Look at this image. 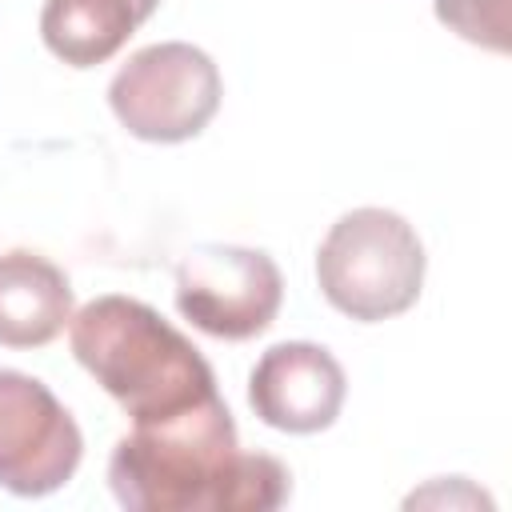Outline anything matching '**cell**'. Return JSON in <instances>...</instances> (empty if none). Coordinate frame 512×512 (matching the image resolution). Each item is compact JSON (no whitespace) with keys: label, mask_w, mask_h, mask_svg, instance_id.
<instances>
[{"label":"cell","mask_w":512,"mask_h":512,"mask_svg":"<svg viewBox=\"0 0 512 512\" xmlns=\"http://www.w3.org/2000/svg\"><path fill=\"white\" fill-rule=\"evenodd\" d=\"M108 484L132 512H268L288 500L292 476L276 456L240 452L216 392L168 420L132 424L112 448Z\"/></svg>","instance_id":"cell-1"},{"label":"cell","mask_w":512,"mask_h":512,"mask_svg":"<svg viewBox=\"0 0 512 512\" xmlns=\"http://www.w3.org/2000/svg\"><path fill=\"white\" fill-rule=\"evenodd\" d=\"M72 356L132 416L168 420L216 396V376L200 348L156 308L132 296H96L68 320Z\"/></svg>","instance_id":"cell-2"},{"label":"cell","mask_w":512,"mask_h":512,"mask_svg":"<svg viewBox=\"0 0 512 512\" xmlns=\"http://www.w3.org/2000/svg\"><path fill=\"white\" fill-rule=\"evenodd\" d=\"M424 264V244L400 212L352 208L320 240L316 280L336 312L376 324L416 304Z\"/></svg>","instance_id":"cell-3"},{"label":"cell","mask_w":512,"mask_h":512,"mask_svg":"<svg viewBox=\"0 0 512 512\" xmlns=\"http://www.w3.org/2000/svg\"><path fill=\"white\" fill-rule=\"evenodd\" d=\"M220 72L196 44L168 40L128 56L108 84L116 120L152 144H180L208 128L220 108Z\"/></svg>","instance_id":"cell-4"},{"label":"cell","mask_w":512,"mask_h":512,"mask_svg":"<svg viewBox=\"0 0 512 512\" xmlns=\"http://www.w3.org/2000/svg\"><path fill=\"white\" fill-rule=\"evenodd\" d=\"M284 300L280 268L260 248L200 244L176 264V308L220 340L260 336Z\"/></svg>","instance_id":"cell-5"},{"label":"cell","mask_w":512,"mask_h":512,"mask_svg":"<svg viewBox=\"0 0 512 512\" xmlns=\"http://www.w3.org/2000/svg\"><path fill=\"white\" fill-rule=\"evenodd\" d=\"M84 436L72 412L28 372L0 368V488L48 496L72 480Z\"/></svg>","instance_id":"cell-6"},{"label":"cell","mask_w":512,"mask_h":512,"mask_svg":"<svg viewBox=\"0 0 512 512\" xmlns=\"http://www.w3.org/2000/svg\"><path fill=\"white\" fill-rule=\"evenodd\" d=\"M344 368L340 360L308 340H288V344H272L252 376H248V404L252 412L280 432H320L328 428L340 408H344Z\"/></svg>","instance_id":"cell-7"},{"label":"cell","mask_w":512,"mask_h":512,"mask_svg":"<svg viewBox=\"0 0 512 512\" xmlns=\"http://www.w3.org/2000/svg\"><path fill=\"white\" fill-rule=\"evenodd\" d=\"M72 320V284L40 252L12 248L0 256V344L44 348Z\"/></svg>","instance_id":"cell-8"},{"label":"cell","mask_w":512,"mask_h":512,"mask_svg":"<svg viewBox=\"0 0 512 512\" xmlns=\"http://www.w3.org/2000/svg\"><path fill=\"white\" fill-rule=\"evenodd\" d=\"M160 0H44L40 36L72 68H96L116 56Z\"/></svg>","instance_id":"cell-9"},{"label":"cell","mask_w":512,"mask_h":512,"mask_svg":"<svg viewBox=\"0 0 512 512\" xmlns=\"http://www.w3.org/2000/svg\"><path fill=\"white\" fill-rule=\"evenodd\" d=\"M436 16L464 40L508 52V0H436Z\"/></svg>","instance_id":"cell-10"}]
</instances>
